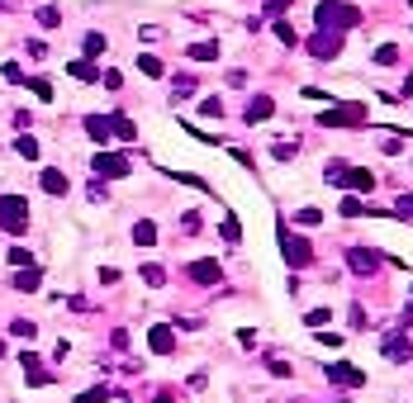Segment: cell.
Instances as JSON below:
<instances>
[{"label": "cell", "instance_id": "cell-1", "mask_svg": "<svg viewBox=\"0 0 413 403\" xmlns=\"http://www.w3.org/2000/svg\"><path fill=\"white\" fill-rule=\"evenodd\" d=\"M314 19H318V33H342V29H356L361 24V10L347 5V0H323L314 10Z\"/></svg>", "mask_w": 413, "mask_h": 403}, {"label": "cell", "instance_id": "cell-2", "mask_svg": "<svg viewBox=\"0 0 413 403\" xmlns=\"http://www.w3.org/2000/svg\"><path fill=\"white\" fill-rule=\"evenodd\" d=\"M0 228L24 237V228H29V204L19 200V195H5V200H0Z\"/></svg>", "mask_w": 413, "mask_h": 403}, {"label": "cell", "instance_id": "cell-3", "mask_svg": "<svg viewBox=\"0 0 413 403\" xmlns=\"http://www.w3.org/2000/svg\"><path fill=\"white\" fill-rule=\"evenodd\" d=\"M91 171H96V181H119V176L133 171V161L124 152H96L91 157Z\"/></svg>", "mask_w": 413, "mask_h": 403}, {"label": "cell", "instance_id": "cell-4", "mask_svg": "<svg viewBox=\"0 0 413 403\" xmlns=\"http://www.w3.org/2000/svg\"><path fill=\"white\" fill-rule=\"evenodd\" d=\"M318 124L323 128H356V124H366V105H333L318 114Z\"/></svg>", "mask_w": 413, "mask_h": 403}, {"label": "cell", "instance_id": "cell-5", "mask_svg": "<svg viewBox=\"0 0 413 403\" xmlns=\"http://www.w3.org/2000/svg\"><path fill=\"white\" fill-rule=\"evenodd\" d=\"M281 251H285L290 266H309V261H314V251H309V242H304L300 233H281Z\"/></svg>", "mask_w": 413, "mask_h": 403}, {"label": "cell", "instance_id": "cell-6", "mask_svg": "<svg viewBox=\"0 0 413 403\" xmlns=\"http://www.w3.org/2000/svg\"><path fill=\"white\" fill-rule=\"evenodd\" d=\"M191 280H195V285H219V280H223V271H219V261L200 256V261L191 266Z\"/></svg>", "mask_w": 413, "mask_h": 403}, {"label": "cell", "instance_id": "cell-7", "mask_svg": "<svg viewBox=\"0 0 413 403\" xmlns=\"http://www.w3.org/2000/svg\"><path fill=\"white\" fill-rule=\"evenodd\" d=\"M347 261H351V271L370 276V271L380 266V251H370V247H351V251H347Z\"/></svg>", "mask_w": 413, "mask_h": 403}, {"label": "cell", "instance_id": "cell-8", "mask_svg": "<svg viewBox=\"0 0 413 403\" xmlns=\"http://www.w3.org/2000/svg\"><path fill=\"white\" fill-rule=\"evenodd\" d=\"M328 380H333V385H347V389L366 385V375L356 370V365H328Z\"/></svg>", "mask_w": 413, "mask_h": 403}, {"label": "cell", "instance_id": "cell-9", "mask_svg": "<svg viewBox=\"0 0 413 403\" xmlns=\"http://www.w3.org/2000/svg\"><path fill=\"white\" fill-rule=\"evenodd\" d=\"M309 52H314V57H337V52H342V38H337V33H318L314 43H309Z\"/></svg>", "mask_w": 413, "mask_h": 403}, {"label": "cell", "instance_id": "cell-10", "mask_svg": "<svg viewBox=\"0 0 413 403\" xmlns=\"http://www.w3.org/2000/svg\"><path fill=\"white\" fill-rule=\"evenodd\" d=\"M271 109H276V100H271V95H252V100H247V124L271 119Z\"/></svg>", "mask_w": 413, "mask_h": 403}, {"label": "cell", "instance_id": "cell-11", "mask_svg": "<svg viewBox=\"0 0 413 403\" xmlns=\"http://www.w3.org/2000/svg\"><path fill=\"white\" fill-rule=\"evenodd\" d=\"M147 341H152V351H157V356H166V351H176V332H171V327H166V323H162V327H152V337H147Z\"/></svg>", "mask_w": 413, "mask_h": 403}, {"label": "cell", "instance_id": "cell-12", "mask_svg": "<svg viewBox=\"0 0 413 403\" xmlns=\"http://www.w3.org/2000/svg\"><path fill=\"white\" fill-rule=\"evenodd\" d=\"M19 365H24V375H29V385H33V389L48 385V375H43V365H38V356H33V351H24V356H19Z\"/></svg>", "mask_w": 413, "mask_h": 403}, {"label": "cell", "instance_id": "cell-13", "mask_svg": "<svg viewBox=\"0 0 413 403\" xmlns=\"http://www.w3.org/2000/svg\"><path fill=\"white\" fill-rule=\"evenodd\" d=\"M38 181H43V190H48V195H67V190H72V181H67L57 166H48L43 176H38Z\"/></svg>", "mask_w": 413, "mask_h": 403}, {"label": "cell", "instance_id": "cell-14", "mask_svg": "<svg viewBox=\"0 0 413 403\" xmlns=\"http://www.w3.org/2000/svg\"><path fill=\"white\" fill-rule=\"evenodd\" d=\"M342 186L347 190H356V195H370V190H375V176H370V171H347V176H342Z\"/></svg>", "mask_w": 413, "mask_h": 403}, {"label": "cell", "instance_id": "cell-15", "mask_svg": "<svg viewBox=\"0 0 413 403\" xmlns=\"http://www.w3.org/2000/svg\"><path fill=\"white\" fill-rule=\"evenodd\" d=\"M43 285V271L38 266H19L15 271V290H38Z\"/></svg>", "mask_w": 413, "mask_h": 403}, {"label": "cell", "instance_id": "cell-16", "mask_svg": "<svg viewBox=\"0 0 413 403\" xmlns=\"http://www.w3.org/2000/svg\"><path fill=\"white\" fill-rule=\"evenodd\" d=\"M385 356H390V361H409V337H404V332L385 337Z\"/></svg>", "mask_w": 413, "mask_h": 403}, {"label": "cell", "instance_id": "cell-17", "mask_svg": "<svg viewBox=\"0 0 413 403\" xmlns=\"http://www.w3.org/2000/svg\"><path fill=\"white\" fill-rule=\"evenodd\" d=\"M86 133H91L96 142H105L110 138V114H91V119H86Z\"/></svg>", "mask_w": 413, "mask_h": 403}, {"label": "cell", "instance_id": "cell-18", "mask_svg": "<svg viewBox=\"0 0 413 403\" xmlns=\"http://www.w3.org/2000/svg\"><path fill=\"white\" fill-rule=\"evenodd\" d=\"M110 133H114V138H138V124L124 119V114H110Z\"/></svg>", "mask_w": 413, "mask_h": 403}, {"label": "cell", "instance_id": "cell-19", "mask_svg": "<svg viewBox=\"0 0 413 403\" xmlns=\"http://www.w3.org/2000/svg\"><path fill=\"white\" fill-rule=\"evenodd\" d=\"M191 57H195V62H214V57H219V43L200 38V43H191Z\"/></svg>", "mask_w": 413, "mask_h": 403}, {"label": "cell", "instance_id": "cell-20", "mask_svg": "<svg viewBox=\"0 0 413 403\" xmlns=\"http://www.w3.org/2000/svg\"><path fill=\"white\" fill-rule=\"evenodd\" d=\"M15 152L24 157V161H33V157H38V142H33L29 133H19V138H15Z\"/></svg>", "mask_w": 413, "mask_h": 403}, {"label": "cell", "instance_id": "cell-21", "mask_svg": "<svg viewBox=\"0 0 413 403\" xmlns=\"http://www.w3.org/2000/svg\"><path fill=\"white\" fill-rule=\"evenodd\" d=\"M133 242L152 247V242H157V223H138V228H133Z\"/></svg>", "mask_w": 413, "mask_h": 403}, {"label": "cell", "instance_id": "cell-22", "mask_svg": "<svg viewBox=\"0 0 413 403\" xmlns=\"http://www.w3.org/2000/svg\"><path fill=\"white\" fill-rule=\"evenodd\" d=\"M67 72H72V76H77V81H96V67L86 62V57H81V62H72V67H67Z\"/></svg>", "mask_w": 413, "mask_h": 403}, {"label": "cell", "instance_id": "cell-23", "mask_svg": "<svg viewBox=\"0 0 413 403\" xmlns=\"http://www.w3.org/2000/svg\"><path fill=\"white\" fill-rule=\"evenodd\" d=\"M375 62H380V67L399 62V47H395V43H380V47H375Z\"/></svg>", "mask_w": 413, "mask_h": 403}, {"label": "cell", "instance_id": "cell-24", "mask_svg": "<svg viewBox=\"0 0 413 403\" xmlns=\"http://www.w3.org/2000/svg\"><path fill=\"white\" fill-rule=\"evenodd\" d=\"M276 38H281V43H295L300 33H295V24H290V19H276Z\"/></svg>", "mask_w": 413, "mask_h": 403}, {"label": "cell", "instance_id": "cell-25", "mask_svg": "<svg viewBox=\"0 0 413 403\" xmlns=\"http://www.w3.org/2000/svg\"><path fill=\"white\" fill-rule=\"evenodd\" d=\"M143 280H147V285H166V271L152 261V266H143Z\"/></svg>", "mask_w": 413, "mask_h": 403}, {"label": "cell", "instance_id": "cell-26", "mask_svg": "<svg viewBox=\"0 0 413 403\" xmlns=\"http://www.w3.org/2000/svg\"><path fill=\"white\" fill-rule=\"evenodd\" d=\"M361 209H366V204L356 200V195H347V200H342V218H361Z\"/></svg>", "mask_w": 413, "mask_h": 403}, {"label": "cell", "instance_id": "cell-27", "mask_svg": "<svg viewBox=\"0 0 413 403\" xmlns=\"http://www.w3.org/2000/svg\"><path fill=\"white\" fill-rule=\"evenodd\" d=\"M105 52V38L100 33H86V57H100Z\"/></svg>", "mask_w": 413, "mask_h": 403}, {"label": "cell", "instance_id": "cell-28", "mask_svg": "<svg viewBox=\"0 0 413 403\" xmlns=\"http://www.w3.org/2000/svg\"><path fill=\"white\" fill-rule=\"evenodd\" d=\"M200 114H209V119H219V114H223V100H219V95H209L205 105H200Z\"/></svg>", "mask_w": 413, "mask_h": 403}, {"label": "cell", "instance_id": "cell-29", "mask_svg": "<svg viewBox=\"0 0 413 403\" xmlns=\"http://www.w3.org/2000/svg\"><path fill=\"white\" fill-rule=\"evenodd\" d=\"M138 72H143V76H162V62L157 57H138Z\"/></svg>", "mask_w": 413, "mask_h": 403}, {"label": "cell", "instance_id": "cell-30", "mask_svg": "<svg viewBox=\"0 0 413 403\" xmlns=\"http://www.w3.org/2000/svg\"><path fill=\"white\" fill-rule=\"evenodd\" d=\"M395 214H399V218H409V223H413V195H399V204H395Z\"/></svg>", "mask_w": 413, "mask_h": 403}, {"label": "cell", "instance_id": "cell-31", "mask_svg": "<svg viewBox=\"0 0 413 403\" xmlns=\"http://www.w3.org/2000/svg\"><path fill=\"white\" fill-rule=\"evenodd\" d=\"M223 237H228V242H238V237H242V228H238V218H223Z\"/></svg>", "mask_w": 413, "mask_h": 403}, {"label": "cell", "instance_id": "cell-32", "mask_svg": "<svg viewBox=\"0 0 413 403\" xmlns=\"http://www.w3.org/2000/svg\"><path fill=\"white\" fill-rule=\"evenodd\" d=\"M342 176H347V166H342V161H328V181H333V186H342Z\"/></svg>", "mask_w": 413, "mask_h": 403}, {"label": "cell", "instance_id": "cell-33", "mask_svg": "<svg viewBox=\"0 0 413 403\" xmlns=\"http://www.w3.org/2000/svg\"><path fill=\"white\" fill-rule=\"evenodd\" d=\"M57 19H62V10H52V5H48V10H38V24H48V29L57 24Z\"/></svg>", "mask_w": 413, "mask_h": 403}, {"label": "cell", "instance_id": "cell-34", "mask_svg": "<svg viewBox=\"0 0 413 403\" xmlns=\"http://www.w3.org/2000/svg\"><path fill=\"white\" fill-rule=\"evenodd\" d=\"M29 86H33V95H38V100H52V86H48V81H29Z\"/></svg>", "mask_w": 413, "mask_h": 403}, {"label": "cell", "instance_id": "cell-35", "mask_svg": "<svg viewBox=\"0 0 413 403\" xmlns=\"http://www.w3.org/2000/svg\"><path fill=\"white\" fill-rule=\"evenodd\" d=\"M271 152L281 157V161H290V157H295V142H276V147H271Z\"/></svg>", "mask_w": 413, "mask_h": 403}, {"label": "cell", "instance_id": "cell-36", "mask_svg": "<svg viewBox=\"0 0 413 403\" xmlns=\"http://www.w3.org/2000/svg\"><path fill=\"white\" fill-rule=\"evenodd\" d=\"M176 95H195V76H181V81H176Z\"/></svg>", "mask_w": 413, "mask_h": 403}, {"label": "cell", "instance_id": "cell-37", "mask_svg": "<svg viewBox=\"0 0 413 403\" xmlns=\"http://www.w3.org/2000/svg\"><path fill=\"white\" fill-rule=\"evenodd\" d=\"M10 266H33V256H29V251H19V247H15V251H10Z\"/></svg>", "mask_w": 413, "mask_h": 403}, {"label": "cell", "instance_id": "cell-38", "mask_svg": "<svg viewBox=\"0 0 413 403\" xmlns=\"http://www.w3.org/2000/svg\"><path fill=\"white\" fill-rule=\"evenodd\" d=\"M409 5H413V0H409Z\"/></svg>", "mask_w": 413, "mask_h": 403}]
</instances>
